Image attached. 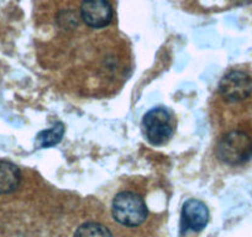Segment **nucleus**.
<instances>
[{"instance_id": "nucleus-1", "label": "nucleus", "mask_w": 252, "mask_h": 237, "mask_svg": "<svg viewBox=\"0 0 252 237\" xmlns=\"http://www.w3.org/2000/svg\"><path fill=\"white\" fill-rule=\"evenodd\" d=\"M113 216L119 224L135 227L144 224L147 217V207L144 199L132 192H121L113 200Z\"/></svg>"}, {"instance_id": "nucleus-2", "label": "nucleus", "mask_w": 252, "mask_h": 237, "mask_svg": "<svg viewBox=\"0 0 252 237\" xmlns=\"http://www.w3.org/2000/svg\"><path fill=\"white\" fill-rule=\"evenodd\" d=\"M217 154L220 161L230 166L244 163L252 156V140L241 130L227 132L218 142Z\"/></svg>"}, {"instance_id": "nucleus-3", "label": "nucleus", "mask_w": 252, "mask_h": 237, "mask_svg": "<svg viewBox=\"0 0 252 237\" xmlns=\"http://www.w3.org/2000/svg\"><path fill=\"white\" fill-rule=\"evenodd\" d=\"M142 127L147 141L155 146L163 145L173 135L171 114L163 108H155L150 110L145 115Z\"/></svg>"}, {"instance_id": "nucleus-4", "label": "nucleus", "mask_w": 252, "mask_h": 237, "mask_svg": "<svg viewBox=\"0 0 252 237\" xmlns=\"http://www.w3.org/2000/svg\"><path fill=\"white\" fill-rule=\"evenodd\" d=\"M219 91L230 103L245 100L252 94V78L245 71H230L220 81Z\"/></svg>"}, {"instance_id": "nucleus-5", "label": "nucleus", "mask_w": 252, "mask_h": 237, "mask_svg": "<svg viewBox=\"0 0 252 237\" xmlns=\"http://www.w3.org/2000/svg\"><path fill=\"white\" fill-rule=\"evenodd\" d=\"M79 11L82 20L92 29L105 28L113 19V8L109 0H83Z\"/></svg>"}, {"instance_id": "nucleus-6", "label": "nucleus", "mask_w": 252, "mask_h": 237, "mask_svg": "<svg viewBox=\"0 0 252 237\" xmlns=\"http://www.w3.org/2000/svg\"><path fill=\"white\" fill-rule=\"evenodd\" d=\"M209 211L207 205L198 199H189L184 203L182 210V224L186 230L202 231L208 224Z\"/></svg>"}, {"instance_id": "nucleus-7", "label": "nucleus", "mask_w": 252, "mask_h": 237, "mask_svg": "<svg viewBox=\"0 0 252 237\" xmlns=\"http://www.w3.org/2000/svg\"><path fill=\"white\" fill-rule=\"evenodd\" d=\"M21 182V173L18 166L8 161H0V194L15 192Z\"/></svg>"}, {"instance_id": "nucleus-8", "label": "nucleus", "mask_w": 252, "mask_h": 237, "mask_svg": "<svg viewBox=\"0 0 252 237\" xmlns=\"http://www.w3.org/2000/svg\"><path fill=\"white\" fill-rule=\"evenodd\" d=\"M63 135H64V126H63V124L58 122L51 129L41 131L36 137V142L41 148H47V147H52L60 144Z\"/></svg>"}, {"instance_id": "nucleus-9", "label": "nucleus", "mask_w": 252, "mask_h": 237, "mask_svg": "<svg viewBox=\"0 0 252 237\" xmlns=\"http://www.w3.org/2000/svg\"><path fill=\"white\" fill-rule=\"evenodd\" d=\"M74 237H113L110 230L98 222H86L77 229Z\"/></svg>"}]
</instances>
